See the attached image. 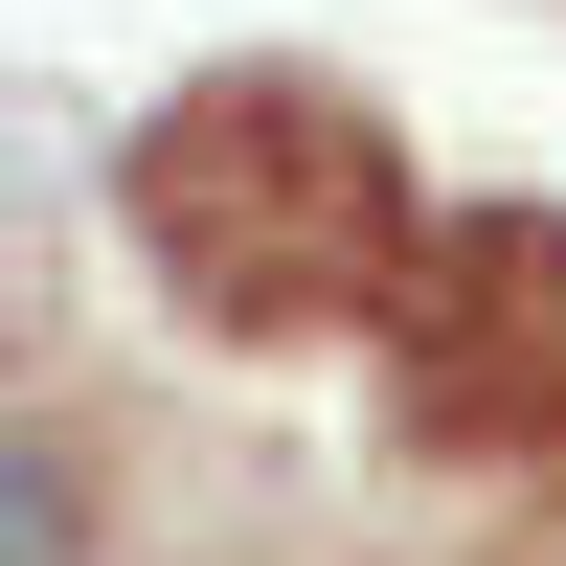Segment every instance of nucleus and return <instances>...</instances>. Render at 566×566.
I'll use <instances>...</instances> for the list:
<instances>
[{"mask_svg":"<svg viewBox=\"0 0 566 566\" xmlns=\"http://www.w3.org/2000/svg\"><path fill=\"white\" fill-rule=\"evenodd\" d=\"M431 181L340 69H205L114 136V250L159 272V317L205 340H386L431 272Z\"/></svg>","mask_w":566,"mask_h":566,"instance_id":"nucleus-1","label":"nucleus"},{"mask_svg":"<svg viewBox=\"0 0 566 566\" xmlns=\"http://www.w3.org/2000/svg\"><path fill=\"white\" fill-rule=\"evenodd\" d=\"M363 363L431 476H566V205H453Z\"/></svg>","mask_w":566,"mask_h":566,"instance_id":"nucleus-2","label":"nucleus"}]
</instances>
